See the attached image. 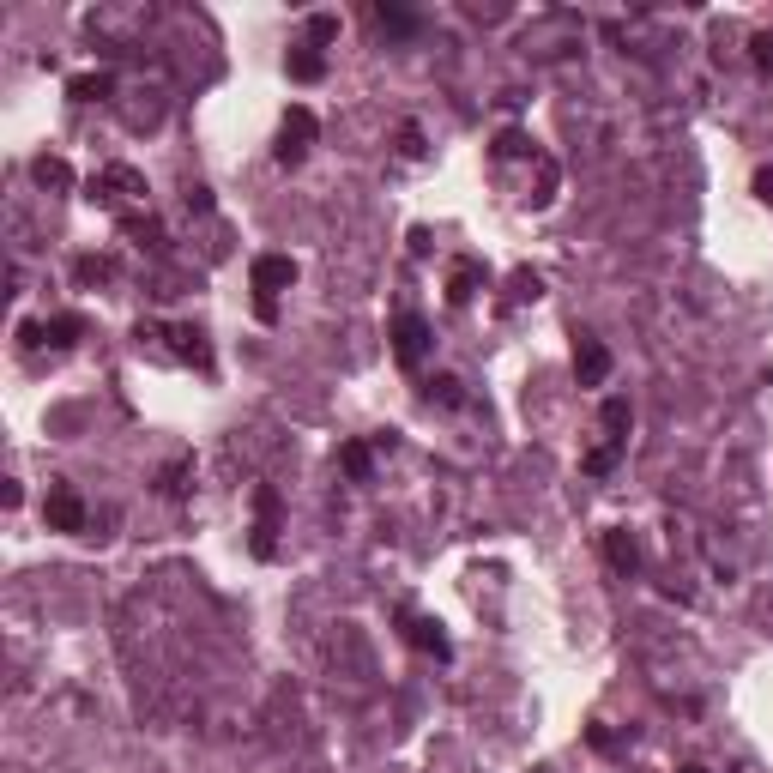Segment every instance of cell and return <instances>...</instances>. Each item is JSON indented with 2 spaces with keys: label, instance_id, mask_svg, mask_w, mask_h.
Listing matches in <instances>:
<instances>
[{
  "label": "cell",
  "instance_id": "9c48e42d",
  "mask_svg": "<svg viewBox=\"0 0 773 773\" xmlns=\"http://www.w3.org/2000/svg\"><path fill=\"white\" fill-rule=\"evenodd\" d=\"M604 562L616 568V574H641V544H635V532H623V526H616V532H604Z\"/></svg>",
  "mask_w": 773,
  "mask_h": 773
},
{
  "label": "cell",
  "instance_id": "4fadbf2b",
  "mask_svg": "<svg viewBox=\"0 0 773 773\" xmlns=\"http://www.w3.org/2000/svg\"><path fill=\"white\" fill-rule=\"evenodd\" d=\"M284 67H290V79H296V85H315V79H327V55H321L315 43L290 49V61H284Z\"/></svg>",
  "mask_w": 773,
  "mask_h": 773
},
{
  "label": "cell",
  "instance_id": "44dd1931",
  "mask_svg": "<svg viewBox=\"0 0 773 773\" xmlns=\"http://www.w3.org/2000/svg\"><path fill=\"white\" fill-rule=\"evenodd\" d=\"M508 284H514V290H508L514 302H538V296H544V278H538V272H526V266H520Z\"/></svg>",
  "mask_w": 773,
  "mask_h": 773
},
{
  "label": "cell",
  "instance_id": "8992f818",
  "mask_svg": "<svg viewBox=\"0 0 773 773\" xmlns=\"http://www.w3.org/2000/svg\"><path fill=\"white\" fill-rule=\"evenodd\" d=\"M43 520H49V532H85V502H79V490H73V484H55V490L43 496Z\"/></svg>",
  "mask_w": 773,
  "mask_h": 773
},
{
  "label": "cell",
  "instance_id": "6da1fadb",
  "mask_svg": "<svg viewBox=\"0 0 773 773\" xmlns=\"http://www.w3.org/2000/svg\"><path fill=\"white\" fill-rule=\"evenodd\" d=\"M296 284V260L290 254H260L254 260V315L260 321H278V290Z\"/></svg>",
  "mask_w": 773,
  "mask_h": 773
},
{
  "label": "cell",
  "instance_id": "f546056e",
  "mask_svg": "<svg viewBox=\"0 0 773 773\" xmlns=\"http://www.w3.org/2000/svg\"><path fill=\"white\" fill-rule=\"evenodd\" d=\"M677 773H707V767H695V761H689V767H677Z\"/></svg>",
  "mask_w": 773,
  "mask_h": 773
},
{
  "label": "cell",
  "instance_id": "5bb4252c",
  "mask_svg": "<svg viewBox=\"0 0 773 773\" xmlns=\"http://www.w3.org/2000/svg\"><path fill=\"white\" fill-rule=\"evenodd\" d=\"M115 188H121V194H145V182H139V170H127V164H115V170H103V176L91 182V200H115Z\"/></svg>",
  "mask_w": 773,
  "mask_h": 773
},
{
  "label": "cell",
  "instance_id": "484cf974",
  "mask_svg": "<svg viewBox=\"0 0 773 773\" xmlns=\"http://www.w3.org/2000/svg\"><path fill=\"white\" fill-rule=\"evenodd\" d=\"M526 151H532L526 133H502V139H496V158H526Z\"/></svg>",
  "mask_w": 773,
  "mask_h": 773
},
{
  "label": "cell",
  "instance_id": "cb8c5ba5",
  "mask_svg": "<svg viewBox=\"0 0 773 773\" xmlns=\"http://www.w3.org/2000/svg\"><path fill=\"white\" fill-rule=\"evenodd\" d=\"M755 73H761V79H773V25H767V31H755Z\"/></svg>",
  "mask_w": 773,
  "mask_h": 773
},
{
  "label": "cell",
  "instance_id": "7402d4cb",
  "mask_svg": "<svg viewBox=\"0 0 773 773\" xmlns=\"http://www.w3.org/2000/svg\"><path fill=\"white\" fill-rule=\"evenodd\" d=\"M375 19H381V31H393V37H411V31H417V19L399 13V7H375Z\"/></svg>",
  "mask_w": 773,
  "mask_h": 773
},
{
  "label": "cell",
  "instance_id": "9a60e30c",
  "mask_svg": "<svg viewBox=\"0 0 773 773\" xmlns=\"http://www.w3.org/2000/svg\"><path fill=\"white\" fill-rule=\"evenodd\" d=\"M598 423H604V435H610V447H623V441H629V429H635V411H629V399H604V411H598Z\"/></svg>",
  "mask_w": 773,
  "mask_h": 773
},
{
  "label": "cell",
  "instance_id": "e0dca14e",
  "mask_svg": "<svg viewBox=\"0 0 773 773\" xmlns=\"http://www.w3.org/2000/svg\"><path fill=\"white\" fill-rule=\"evenodd\" d=\"M109 91H115L109 73H79V79H67V97H73V103H103Z\"/></svg>",
  "mask_w": 773,
  "mask_h": 773
},
{
  "label": "cell",
  "instance_id": "5b68a950",
  "mask_svg": "<svg viewBox=\"0 0 773 773\" xmlns=\"http://www.w3.org/2000/svg\"><path fill=\"white\" fill-rule=\"evenodd\" d=\"M399 629H405V641H411L423 659H453V641H447V629L435 623V616H417V610H405V616H399Z\"/></svg>",
  "mask_w": 773,
  "mask_h": 773
},
{
  "label": "cell",
  "instance_id": "30bf717a",
  "mask_svg": "<svg viewBox=\"0 0 773 773\" xmlns=\"http://www.w3.org/2000/svg\"><path fill=\"white\" fill-rule=\"evenodd\" d=\"M339 472H345L351 484H369V478H375V447H369V441H345V447H339Z\"/></svg>",
  "mask_w": 773,
  "mask_h": 773
},
{
  "label": "cell",
  "instance_id": "83f0119b",
  "mask_svg": "<svg viewBox=\"0 0 773 773\" xmlns=\"http://www.w3.org/2000/svg\"><path fill=\"white\" fill-rule=\"evenodd\" d=\"M188 212H212V188H188Z\"/></svg>",
  "mask_w": 773,
  "mask_h": 773
},
{
  "label": "cell",
  "instance_id": "4316f807",
  "mask_svg": "<svg viewBox=\"0 0 773 773\" xmlns=\"http://www.w3.org/2000/svg\"><path fill=\"white\" fill-rule=\"evenodd\" d=\"M610 466H616V447H610V441L586 453V472H592V478H598V472H610Z\"/></svg>",
  "mask_w": 773,
  "mask_h": 773
},
{
  "label": "cell",
  "instance_id": "d4e9b609",
  "mask_svg": "<svg viewBox=\"0 0 773 773\" xmlns=\"http://www.w3.org/2000/svg\"><path fill=\"white\" fill-rule=\"evenodd\" d=\"M399 151H405V158H423V151H429V145H423V127H417V121H405V127H399Z\"/></svg>",
  "mask_w": 773,
  "mask_h": 773
},
{
  "label": "cell",
  "instance_id": "ba28073f",
  "mask_svg": "<svg viewBox=\"0 0 773 773\" xmlns=\"http://www.w3.org/2000/svg\"><path fill=\"white\" fill-rule=\"evenodd\" d=\"M604 375H610V351L580 333V339H574V381H580V387H604Z\"/></svg>",
  "mask_w": 773,
  "mask_h": 773
},
{
  "label": "cell",
  "instance_id": "ffe728a7",
  "mask_svg": "<svg viewBox=\"0 0 773 773\" xmlns=\"http://www.w3.org/2000/svg\"><path fill=\"white\" fill-rule=\"evenodd\" d=\"M423 393H429V405H466V393H459V381H453V375H435Z\"/></svg>",
  "mask_w": 773,
  "mask_h": 773
},
{
  "label": "cell",
  "instance_id": "ac0fdd59",
  "mask_svg": "<svg viewBox=\"0 0 773 773\" xmlns=\"http://www.w3.org/2000/svg\"><path fill=\"white\" fill-rule=\"evenodd\" d=\"M31 176H37V188H55V194H67V188H73L67 158H37V164H31Z\"/></svg>",
  "mask_w": 773,
  "mask_h": 773
},
{
  "label": "cell",
  "instance_id": "603a6c76",
  "mask_svg": "<svg viewBox=\"0 0 773 773\" xmlns=\"http://www.w3.org/2000/svg\"><path fill=\"white\" fill-rule=\"evenodd\" d=\"M333 37H339V13H315V19H308V43H315V49L333 43Z\"/></svg>",
  "mask_w": 773,
  "mask_h": 773
},
{
  "label": "cell",
  "instance_id": "7a4b0ae2",
  "mask_svg": "<svg viewBox=\"0 0 773 773\" xmlns=\"http://www.w3.org/2000/svg\"><path fill=\"white\" fill-rule=\"evenodd\" d=\"M315 109H302V103H290V115H284V127H278V151L272 158L284 164V170H296L302 158H308V145H315Z\"/></svg>",
  "mask_w": 773,
  "mask_h": 773
},
{
  "label": "cell",
  "instance_id": "3957f363",
  "mask_svg": "<svg viewBox=\"0 0 773 773\" xmlns=\"http://www.w3.org/2000/svg\"><path fill=\"white\" fill-rule=\"evenodd\" d=\"M278 514H284L278 490H272V484H260V490H254V538H248L260 562H272V556H278Z\"/></svg>",
  "mask_w": 773,
  "mask_h": 773
},
{
  "label": "cell",
  "instance_id": "2e32d148",
  "mask_svg": "<svg viewBox=\"0 0 773 773\" xmlns=\"http://www.w3.org/2000/svg\"><path fill=\"white\" fill-rule=\"evenodd\" d=\"M121 236H127L133 248H164V224L151 218V212H145V218H139V212H127V218H121Z\"/></svg>",
  "mask_w": 773,
  "mask_h": 773
},
{
  "label": "cell",
  "instance_id": "f1b7e54d",
  "mask_svg": "<svg viewBox=\"0 0 773 773\" xmlns=\"http://www.w3.org/2000/svg\"><path fill=\"white\" fill-rule=\"evenodd\" d=\"M755 194H767V200H773V170H755Z\"/></svg>",
  "mask_w": 773,
  "mask_h": 773
},
{
  "label": "cell",
  "instance_id": "7c38bea8",
  "mask_svg": "<svg viewBox=\"0 0 773 773\" xmlns=\"http://www.w3.org/2000/svg\"><path fill=\"white\" fill-rule=\"evenodd\" d=\"M478 284H484V266H478V260H459V266H453V278H447V302H453V308H466V302L478 296Z\"/></svg>",
  "mask_w": 773,
  "mask_h": 773
},
{
  "label": "cell",
  "instance_id": "8fae6325",
  "mask_svg": "<svg viewBox=\"0 0 773 773\" xmlns=\"http://www.w3.org/2000/svg\"><path fill=\"white\" fill-rule=\"evenodd\" d=\"M170 339H176V357H182V363H194L200 375L212 369V345H206L200 327H170Z\"/></svg>",
  "mask_w": 773,
  "mask_h": 773
},
{
  "label": "cell",
  "instance_id": "52a82bcc",
  "mask_svg": "<svg viewBox=\"0 0 773 773\" xmlns=\"http://www.w3.org/2000/svg\"><path fill=\"white\" fill-rule=\"evenodd\" d=\"M79 333H85V321H79V315H55V321H25V327H19V339H25V345H55V351L79 345Z\"/></svg>",
  "mask_w": 773,
  "mask_h": 773
},
{
  "label": "cell",
  "instance_id": "277c9868",
  "mask_svg": "<svg viewBox=\"0 0 773 773\" xmlns=\"http://www.w3.org/2000/svg\"><path fill=\"white\" fill-rule=\"evenodd\" d=\"M387 339H393V357H399V369H417V363L429 357V345H435V339H429V321H423V315H411V308H405V315L393 321V333H387Z\"/></svg>",
  "mask_w": 773,
  "mask_h": 773
},
{
  "label": "cell",
  "instance_id": "d6986e66",
  "mask_svg": "<svg viewBox=\"0 0 773 773\" xmlns=\"http://www.w3.org/2000/svg\"><path fill=\"white\" fill-rule=\"evenodd\" d=\"M73 278H79L85 290H97V284H109V278H115V260H109V254H85V260L73 266Z\"/></svg>",
  "mask_w": 773,
  "mask_h": 773
}]
</instances>
